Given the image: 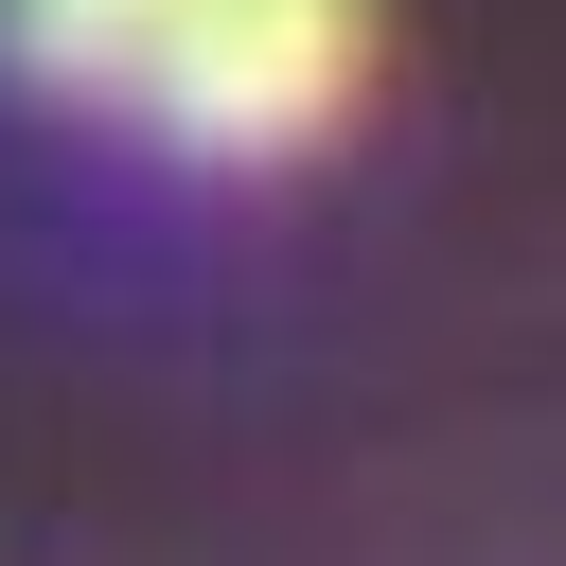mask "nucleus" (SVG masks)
Returning a JSON list of instances; mask_svg holds the SVG:
<instances>
[{
  "instance_id": "nucleus-1",
  "label": "nucleus",
  "mask_w": 566,
  "mask_h": 566,
  "mask_svg": "<svg viewBox=\"0 0 566 566\" xmlns=\"http://www.w3.org/2000/svg\"><path fill=\"white\" fill-rule=\"evenodd\" d=\"M354 88H371V0H177L124 106L177 159H301L354 124Z\"/></svg>"
},
{
  "instance_id": "nucleus-2",
  "label": "nucleus",
  "mask_w": 566,
  "mask_h": 566,
  "mask_svg": "<svg viewBox=\"0 0 566 566\" xmlns=\"http://www.w3.org/2000/svg\"><path fill=\"white\" fill-rule=\"evenodd\" d=\"M159 35H177V0H0V71L53 106H124Z\"/></svg>"
}]
</instances>
